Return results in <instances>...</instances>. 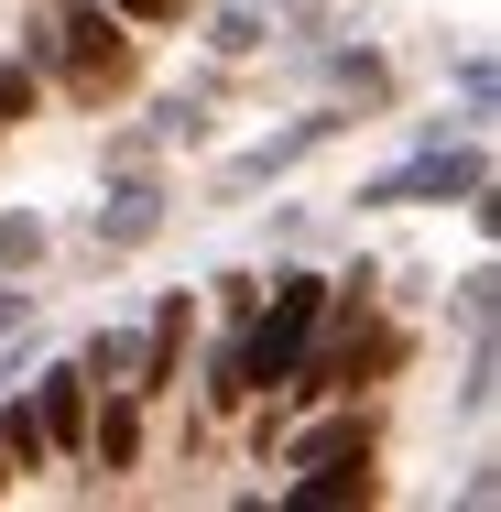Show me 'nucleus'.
Returning a JSON list of instances; mask_svg holds the SVG:
<instances>
[{
	"label": "nucleus",
	"instance_id": "nucleus-6",
	"mask_svg": "<svg viewBox=\"0 0 501 512\" xmlns=\"http://www.w3.org/2000/svg\"><path fill=\"white\" fill-rule=\"evenodd\" d=\"M88 229H99V251H142V240L164 229V186H142V175H131V186H120V197L88 218Z\"/></svg>",
	"mask_w": 501,
	"mask_h": 512
},
{
	"label": "nucleus",
	"instance_id": "nucleus-3",
	"mask_svg": "<svg viewBox=\"0 0 501 512\" xmlns=\"http://www.w3.org/2000/svg\"><path fill=\"white\" fill-rule=\"evenodd\" d=\"M403 197H491V164H480V142H436V153H414L403 175H371L360 186V207H403Z\"/></svg>",
	"mask_w": 501,
	"mask_h": 512
},
{
	"label": "nucleus",
	"instance_id": "nucleus-7",
	"mask_svg": "<svg viewBox=\"0 0 501 512\" xmlns=\"http://www.w3.org/2000/svg\"><path fill=\"white\" fill-rule=\"evenodd\" d=\"M327 458H371V414H327V425L284 436V469H327Z\"/></svg>",
	"mask_w": 501,
	"mask_h": 512
},
{
	"label": "nucleus",
	"instance_id": "nucleus-20",
	"mask_svg": "<svg viewBox=\"0 0 501 512\" xmlns=\"http://www.w3.org/2000/svg\"><path fill=\"white\" fill-rule=\"evenodd\" d=\"M0 480H11V458H0Z\"/></svg>",
	"mask_w": 501,
	"mask_h": 512
},
{
	"label": "nucleus",
	"instance_id": "nucleus-8",
	"mask_svg": "<svg viewBox=\"0 0 501 512\" xmlns=\"http://www.w3.org/2000/svg\"><path fill=\"white\" fill-rule=\"evenodd\" d=\"M327 131H338V109H316V120H295V131H273V142H251V153H240L229 175H240V186H262V175H284V164H305V153H316Z\"/></svg>",
	"mask_w": 501,
	"mask_h": 512
},
{
	"label": "nucleus",
	"instance_id": "nucleus-16",
	"mask_svg": "<svg viewBox=\"0 0 501 512\" xmlns=\"http://www.w3.org/2000/svg\"><path fill=\"white\" fill-rule=\"evenodd\" d=\"M262 44V11H218V55H251Z\"/></svg>",
	"mask_w": 501,
	"mask_h": 512
},
{
	"label": "nucleus",
	"instance_id": "nucleus-17",
	"mask_svg": "<svg viewBox=\"0 0 501 512\" xmlns=\"http://www.w3.org/2000/svg\"><path fill=\"white\" fill-rule=\"evenodd\" d=\"M33 251H44V229L33 218H0V262H33Z\"/></svg>",
	"mask_w": 501,
	"mask_h": 512
},
{
	"label": "nucleus",
	"instance_id": "nucleus-12",
	"mask_svg": "<svg viewBox=\"0 0 501 512\" xmlns=\"http://www.w3.org/2000/svg\"><path fill=\"white\" fill-rule=\"evenodd\" d=\"M327 77H338V88H349V99H393V66H382V55H327Z\"/></svg>",
	"mask_w": 501,
	"mask_h": 512
},
{
	"label": "nucleus",
	"instance_id": "nucleus-19",
	"mask_svg": "<svg viewBox=\"0 0 501 512\" xmlns=\"http://www.w3.org/2000/svg\"><path fill=\"white\" fill-rule=\"evenodd\" d=\"M22 316H33V306H22V295H0V338H11V327H22Z\"/></svg>",
	"mask_w": 501,
	"mask_h": 512
},
{
	"label": "nucleus",
	"instance_id": "nucleus-4",
	"mask_svg": "<svg viewBox=\"0 0 501 512\" xmlns=\"http://www.w3.org/2000/svg\"><path fill=\"white\" fill-rule=\"evenodd\" d=\"M186 327H197V295H164L142 349H131V393H175V360H186Z\"/></svg>",
	"mask_w": 501,
	"mask_h": 512
},
{
	"label": "nucleus",
	"instance_id": "nucleus-2",
	"mask_svg": "<svg viewBox=\"0 0 501 512\" xmlns=\"http://www.w3.org/2000/svg\"><path fill=\"white\" fill-rule=\"evenodd\" d=\"M44 66H66V88H77V99L120 88V77H131L120 11H109V0H77V11H55V22H44Z\"/></svg>",
	"mask_w": 501,
	"mask_h": 512
},
{
	"label": "nucleus",
	"instance_id": "nucleus-14",
	"mask_svg": "<svg viewBox=\"0 0 501 512\" xmlns=\"http://www.w3.org/2000/svg\"><path fill=\"white\" fill-rule=\"evenodd\" d=\"M33 120V66H0V131Z\"/></svg>",
	"mask_w": 501,
	"mask_h": 512
},
{
	"label": "nucleus",
	"instance_id": "nucleus-11",
	"mask_svg": "<svg viewBox=\"0 0 501 512\" xmlns=\"http://www.w3.org/2000/svg\"><path fill=\"white\" fill-rule=\"evenodd\" d=\"M131 447H142V414H131V404H109L99 425H88V458H109V469H131Z\"/></svg>",
	"mask_w": 501,
	"mask_h": 512
},
{
	"label": "nucleus",
	"instance_id": "nucleus-13",
	"mask_svg": "<svg viewBox=\"0 0 501 512\" xmlns=\"http://www.w3.org/2000/svg\"><path fill=\"white\" fill-rule=\"evenodd\" d=\"M131 349H142V338H120V327H99L77 371H88V382H131Z\"/></svg>",
	"mask_w": 501,
	"mask_h": 512
},
{
	"label": "nucleus",
	"instance_id": "nucleus-1",
	"mask_svg": "<svg viewBox=\"0 0 501 512\" xmlns=\"http://www.w3.org/2000/svg\"><path fill=\"white\" fill-rule=\"evenodd\" d=\"M316 316H327V284H316V273H284V284H273V306H251V338H240V371H251V393H262V382H284V371L305 360Z\"/></svg>",
	"mask_w": 501,
	"mask_h": 512
},
{
	"label": "nucleus",
	"instance_id": "nucleus-15",
	"mask_svg": "<svg viewBox=\"0 0 501 512\" xmlns=\"http://www.w3.org/2000/svg\"><path fill=\"white\" fill-rule=\"evenodd\" d=\"M153 131H164V142H197L207 109H197V99H164V109H153Z\"/></svg>",
	"mask_w": 501,
	"mask_h": 512
},
{
	"label": "nucleus",
	"instance_id": "nucleus-5",
	"mask_svg": "<svg viewBox=\"0 0 501 512\" xmlns=\"http://www.w3.org/2000/svg\"><path fill=\"white\" fill-rule=\"evenodd\" d=\"M33 414H44V447H55V458H88V371H77V360H66V371H44Z\"/></svg>",
	"mask_w": 501,
	"mask_h": 512
},
{
	"label": "nucleus",
	"instance_id": "nucleus-9",
	"mask_svg": "<svg viewBox=\"0 0 501 512\" xmlns=\"http://www.w3.org/2000/svg\"><path fill=\"white\" fill-rule=\"evenodd\" d=\"M295 512H327V502H371V458H327V469H295Z\"/></svg>",
	"mask_w": 501,
	"mask_h": 512
},
{
	"label": "nucleus",
	"instance_id": "nucleus-18",
	"mask_svg": "<svg viewBox=\"0 0 501 512\" xmlns=\"http://www.w3.org/2000/svg\"><path fill=\"white\" fill-rule=\"evenodd\" d=\"M109 11H120V22H175L186 0H109Z\"/></svg>",
	"mask_w": 501,
	"mask_h": 512
},
{
	"label": "nucleus",
	"instance_id": "nucleus-10",
	"mask_svg": "<svg viewBox=\"0 0 501 512\" xmlns=\"http://www.w3.org/2000/svg\"><path fill=\"white\" fill-rule=\"evenodd\" d=\"M0 458H11V469H44V458H55V447H44V414H33V393H11V404H0Z\"/></svg>",
	"mask_w": 501,
	"mask_h": 512
}]
</instances>
